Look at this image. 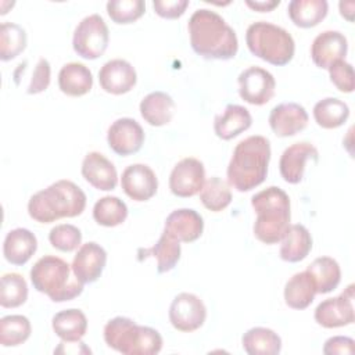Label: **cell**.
<instances>
[{"label":"cell","mask_w":355,"mask_h":355,"mask_svg":"<svg viewBox=\"0 0 355 355\" xmlns=\"http://www.w3.org/2000/svg\"><path fill=\"white\" fill-rule=\"evenodd\" d=\"M190 46L205 60H232L239 51V39L234 29L222 15L209 10H196L187 24Z\"/></svg>","instance_id":"6da1fadb"},{"label":"cell","mask_w":355,"mask_h":355,"mask_svg":"<svg viewBox=\"0 0 355 355\" xmlns=\"http://www.w3.org/2000/svg\"><path fill=\"white\" fill-rule=\"evenodd\" d=\"M270 155V141L265 136L254 135L237 143L226 169L229 186L244 193L262 184L268 176Z\"/></svg>","instance_id":"7a4b0ae2"},{"label":"cell","mask_w":355,"mask_h":355,"mask_svg":"<svg viewBox=\"0 0 355 355\" xmlns=\"http://www.w3.org/2000/svg\"><path fill=\"white\" fill-rule=\"evenodd\" d=\"M86 194L72 180L60 179L36 191L28 201L29 216L39 223L79 216L86 208Z\"/></svg>","instance_id":"3957f363"},{"label":"cell","mask_w":355,"mask_h":355,"mask_svg":"<svg viewBox=\"0 0 355 355\" xmlns=\"http://www.w3.org/2000/svg\"><path fill=\"white\" fill-rule=\"evenodd\" d=\"M251 205L257 214L254 236L263 244L279 243L291 225L288 194L277 186H269L251 197Z\"/></svg>","instance_id":"277c9868"},{"label":"cell","mask_w":355,"mask_h":355,"mask_svg":"<svg viewBox=\"0 0 355 355\" xmlns=\"http://www.w3.org/2000/svg\"><path fill=\"white\" fill-rule=\"evenodd\" d=\"M36 291L46 294L53 302L72 301L83 291V286L75 276L72 266L60 257L44 255L39 258L29 272Z\"/></svg>","instance_id":"5b68a950"},{"label":"cell","mask_w":355,"mask_h":355,"mask_svg":"<svg viewBox=\"0 0 355 355\" xmlns=\"http://www.w3.org/2000/svg\"><path fill=\"white\" fill-rule=\"evenodd\" d=\"M103 336L110 348L123 355H155L164 344L158 330L137 324L126 316L110 319L104 326Z\"/></svg>","instance_id":"8992f818"},{"label":"cell","mask_w":355,"mask_h":355,"mask_svg":"<svg viewBox=\"0 0 355 355\" xmlns=\"http://www.w3.org/2000/svg\"><path fill=\"white\" fill-rule=\"evenodd\" d=\"M250 53L272 65H287L295 53L293 36L282 26L266 21L252 22L245 31Z\"/></svg>","instance_id":"52a82bcc"},{"label":"cell","mask_w":355,"mask_h":355,"mask_svg":"<svg viewBox=\"0 0 355 355\" xmlns=\"http://www.w3.org/2000/svg\"><path fill=\"white\" fill-rule=\"evenodd\" d=\"M108 43V26L100 14H90L85 17L73 31V51L85 60L100 58L105 53Z\"/></svg>","instance_id":"ba28073f"},{"label":"cell","mask_w":355,"mask_h":355,"mask_svg":"<svg viewBox=\"0 0 355 355\" xmlns=\"http://www.w3.org/2000/svg\"><path fill=\"white\" fill-rule=\"evenodd\" d=\"M169 322L178 331L191 333L198 330L207 319V306L193 293H179L169 305Z\"/></svg>","instance_id":"9c48e42d"},{"label":"cell","mask_w":355,"mask_h":355,"mask_svg":"<svg viewBox=\"0 0 355 355\" xmlns=\"http://www.w3.org/2000/svg\"><path fill=\"white\" fill-rule=\"evenodd\" d=\"M240 97L252 105L269 103L276 92V79L265 68L252 65L240 72L237 78Z\"/></svg>","instance_id":"30bf717a"},{"label":"cell","mask_w":355,"mask_h":355,"mask_svg":"<svg viewBox=\"0 0 355 355\" xmlns=\"http://www.w3.org/2000/svg\"><path fill=\"white\" fill-rule=\"evenodd\" d=\"M354 287V284H348L338 297L322 301L315 309V322L324 329H336L352 324L355 320Z\"/></svg>","instance_id":"8fae6325"},{"label":"cell","mask_w":355,"mask_h":355,"mask_svg":"<svg viewBox=\"0 0 355 355\" xmlns=\"http://www.w3.org/2000/svg\"><path fill=\"white\" fill-rule=\"evenodd\" d=\"M205 183L204 164L194 158L186 157L180 159L169 175L171 193L180 198H189L198 194Z\"/></svg>","instance_id":"7c38bea8"},{"label":"cell","mask_w":355,"mask_h":355,"mask_svg":"<svg viewBox=\"0 0 355 355\" xmlns=\"http://www.w3.org/2000/svg\"><path fill=\"white\" fill-rule=\"evenodd\" d=\"M107 143L115 154L128 157L141 150L144 144V130L133 118H118L108 128Z\"/></svg>","instance_id":"4fadbf2b"},{"label":"cell","mask_w":355,"mask_h":355,"mask_svg":"<svg viewBox=\"0 0 355 355\" xmlns=\"http://www.w3.org/2000/svg\"><path fill=\"white\" fill-rule=\"evenodd\" d=\"M319 159L318 148L308 141H298L288 146L279 161V171L284 182L298 184L304 179L305 168L309 161L316 164Z\"/></svg>","instance_id":"5bb4252c"},{"label":"cell","mask_w":355,"mask_h":355,"mask_svg":"<svg viewBox=\"0 0 355 355\" xmlns=\"http://www.w3.org/2000/svg\"><path fill=\"white\" fill-rule=\"evenodd\" d=\"M121 187L130 200L143 202L155 196L158 190V179L148 165L132 164L122 172Z\"/></svg>","instance_id":"9a60e30c"},{"label":"cell","mask_w":355,"mask_h":355,"mask_svg":"<svg viewBox=\"0 0 355 355\" xmlns=\"http://www.w3.org/2000/svg\"><path fill=\"white\" fill-rule=\"evenodd\" d=\"M136 82L137 73L135 67L123 58L110 60L98 71L100 87L114 96L129 93L136 86Z\"/></svg>","instance_id":"2e32d148"},{"label":"cell","mask_w":355,"mask_h":355,"mask_svg":"<svg viewBox=\"0 0 355 355\" xmlns=\"http://www.w3.org/2000/svg\"><path fill=\"white\" fill-rule=\"evenodd\" d=\"M268 122L277 137H290L308 126L309 115L298 103H280L270 110Z\"/></svg>","instance_id":"e0dca14e"},{"label":"cell","mask_w":355,"mask_h":355,"mask_svg":"<svg viewBox=\"0 0 355 355\" xmlns=\"http://www.w3.org/2000/svg\"><path fill=\"white\" fill-rule=\"evenodd\" d=\"M107 265V251L96 241L82 244L72 261V270L82 284L98 280Z\"/></svg>","instance_id":"ac0fdd59"},{"label":"cell","mask_w":355,"mask_h":355,"mask_svg":"<svg viewBox=\"0 0 355 355\" xmlns=\"http://www.w3.org/2000/svg\"><path fill=\"white\" fill-rule=\"evenodd\" d=\"M348 40L340 31H324L311 44V58L320 69H329L336 61L345 60Z\"/></svg>","instance_id":"d6986e66"},{"label":"cell","mask_w":355,"mask_h":355,"mask_svg":"<svg viewBox=\"0 0 355 355\" xmlns=\"http://www.w3.org/2000/svg\"><path fill=\"white\" fill-rule=\"evenodd\" d=\"M80 173L92 187L101 191H111L118 184L115 165L98 151H90L85 155Z\"/></svg>","instance_id":"ffe728a7"},{"label":"cell","mask_w":355,"mask_h":355,"mask_svg":"<svg viewBox=\"0 0 355 355\" xmlns=\"http://www.w3.org/2000/svg\"><path fill=\"white\" fill-rule=\"evenodd\" d=\"M164 232L179 243H193L204 232V219L191 208H179L166 216Z\"/></svg>","instance_id":"44dd1931"},{"label":"cell","mask_w":355,"mask_h":355,"mask_svg":"<svg viewBox=\"0 0 355 355\" xmlns=\"http://www.w3.org/2000/svg\"><path fill=\"white\" fill-rule=\"evenodd\" d=\"M37 250L36 236L25 227L10 230L3 241V255L6 261L15 266L25 265Z\"/></svg>","instance_id":"7402d4cb"},{"label":"cell","mask_w":355,"mask_h":355,"mask_svg":"<svg viewBox=\"0 0 355 355\" xmlns=\"http://www.w3.org/2000/svg\"><path fill=\"white\" fill-rule=\"evenodd\" d=\"M252 116L250 111L239 104H227L223 112L214 119V132L222 140H232L250 129Z\"/></svg>","instance_id":"603a6c76"},{"label":"cell","mask_w":355,"mask_h":355,"mask_svg":"<svg viewBox=\"0 0 355 355\" xmlns=\"http://www.w3.org/2000/svg\"><path fill=\"white\" fill-rule=\"evenodd\" d=\"M175 101L165 92H151L143 97L139 110L141 118L151 126L168 125L175 115Z\"/></svg>","instance_id":"cb8c5ba5"},{"label":"cell","mask_w":355,"mask_h":355,"mask_svg":"<svg viewBox=\"0 0 355 355\" xmlns=\"http://www.w3.org/2000/svg\"><path fill=\"white\" fill-rule=\"evenodd\" d=\"M58 87L69 97H82L93 87L92 71L82 62L64 64L58 72Z\"/></svg>","instance_id":"d4e9b609"},{"label":"cell","mask_w":355,"mask_h":355,"mask_svg":"<svg viewBox=\"0 0 355 355\" xmlns=\"http://www.w3.org/2000/svg\"><path fill=\"white\" fill-rule=\"evenodd\" d=\"M280 241L282 244L279 255L283 261L290 263L304 261L311 252L313 243L309 230L301 223L290 225L284 237Z\"/></svg>","instance_id":"484cf974"},{"label":"cell","mask_w":355,"mask_h":355,"mask_svg":"<svg viewBox=\"0 0 355 355\" xmlns=\"http://www.w3.org/2000/svg\"><path fill=\"white\" fill-rule=\"evenodd\" d=\"M180 255V243L165 232H162L158 241L153 247L139 250V261L146 259L148 257L155 258L158 273L171 272L178 265Z\"/></svg>","instance_id":"4316f807"},{"label":"cell","mask_w":355,"mask_h":355,"mask_svg":"<svg viewBox=\"0 0 355 355\" xmlns=\"http://www.w3.org/2000/svg\"><path fill=\"white\" fill-rule=\"evenodd\" d=\"M51 327L62 341L79 343L87 331V318L78 308L64 309L53 316Z\"/></svg>","instance_id":"83f0119b"},{"label":"cell","mask_w":355,"mask_h":355,"mask_svg":"<svg viewBox=\"0 0 355 355\" xmlns=\"http://www.w3.org/2000/svg\"><path fill=\"white\" fill-rule=\"evenodd\" d=\"M329 12L326 0H291L287 6V14L291 22L302 29L319 25Z\"/></svg>","instance_id":"f1b7e54d"},{"label":"cell","mask_w":355,"mask_h":355,"mask_svg":"<svg viewBox=\"0 0 355 355\" xmlns=\"http://www.w3.org/2000/svg\"><path fill=\"white\" fill-rule=\"evenodd\" d=\"M284 302L293 309H306L315 300L316 287L306 270L293 275L284 286Z\"/></svg>","instance_id":"f546056e"},{"label":"cell","mask_w":355,"mask_h":355,"mask_svg":"<svg viewBox=\"0 0 355 355\" xmlns=\"http://www.w3.org/2000/svg\"><path fill=\"white\" fill-rule=\"evenodd\" d=\"M241 345L248 355H277L282 351V338L275 330L257 326L243 334Z\"/></svg>","instance_id":"4dcf8cb0"},{"label":"cell","mask_w":355,"mask_h":355,"mask_svg":"<svg viewBox=\"0 0 355 355\" xmlns=\"http://www.w3.org/2000/svg\"><path fill=\"white\" fill-rule=\"evenodd\" d=\"M312 277L316 294H327L336 290L341 282V269L338 262L331 257L315 258L306 268Z\"/></svg>","instance_id":"1f68e13d"},{"label":"cell","mask_w":355,"mask_h":355,"mask_svg":"<svg viewBox=\"0 0 355 355\" xmlns=\"http://www.w3.org/2000/svg\"><path fill=\"white\" fill-rule=\"evenodd\" d=\"M315 122L323 129H337L343 126L349 116V107L337 97L319 100L312 110Z\"/></svg>","instance_id":"d6a6232c"},{"label":"cell","mask_w":355,"mask_h":355,"mask_svg":"<svg viewBox=\"0 0 355 355\" xmlns=\"http://www.w3.org/2000/svg\"><path fill=\"white\" fill-rule=\"evenodd\" d=\"M128 218V205L115 196H104L98 198L93 207V219L104 227H115L122 225Z\"/></svg>","instance_id":"836d02e7"},{"label":"cell","mask_w":355,"mask_h":355,"mask_svg":"<svg viewBox=\"0 0 355 355\" xmlns=\"http://www.w3.org/2000/svg\"><path fill=\"white\" fill-rule=\"evenodd\" d=\"M201 204L211 212H220L232 202V190L227 182L219 176H212L205 180L200 191Z\"/></svg>","instance_id":"e575fe53"},{"label":"cell","mask_w":355,"mask_h":355,"mask_svg":"<svg viewBox=\"0 0 355 355\" xmlns=\"http://www.w3.org/2000/svg\"><path fill=\"white\" fill-rule=\"evenodd\" d=\"M28 44L25 29L14 22H3L0 26V60L11 61L17 58Z\"/></svg>","instance_id":"d590c367"},{"label":"cell","mask_w":355,"mask_h":355,"mask_svg":"<svg viewBox=\"0 0 355 355\" xmlns=\"http://www.w3.org/2000/svg\"><path fill=\"white\" fill-rule=\"evenodd\" d=\"M32 333L31 322L24 315H7L0 319V344L3 347H18Z\"/></svg>","instance_id":"8d00e7d4"},{"label":"cell","mask_w":355,"mask_h":355,"mask_svg":"<svg viewBox=\"0 0 355 355\" xmlns=\"http://www.w3.org/2000/svg\"><path fill=\"white\" fill-rule=\"evenodd\" d=\"M28 300V284L22 275L10 272L1 276L0 305L3 308H18Z\"/></svg>","instance_id":"74e56055"},{"label":"cell","mask_w":355,"mask_h":355,"mask_svg":"<svg viewBox=\"0 0 355 355\" xmlns=\"http://www.w3.org/2000/svg\"><path fill=\"white\" fill-rule=\"evenodd\" d=\"M107 14L118 25L133 24L146 12L143 0H110L105 6Z\"/></svg>","instance_id":"f35d334b"},{"label":"cell","mask_w":355,"mask_h":355,"mask_svg":"<svg viewBox=\"0 0 355 355\" xmlns=\"http://www.w3.org/2000/svg\"><path fill=\"white\" fill-rule=\"evenodd\" d=\"M49 241L58 251L72 252L82 245V232L75 225L60 223L50 230Z\"/></svg>","instance_id":"ab89813d"},{"label":"cell","mask_w":355,"mask_h":355,"mask_svg":"<svg viewBox=\"0 0 355 355\" xmlns=\"http://www.w3.org/2000/svg\"><path fill=\"white\" fill-rule=\"evenodd\" d=\"M330 82L337 87L341 93H352L354 92V69L349 62L345 60L336 61L329 69Z\"/></svg>","instance_id":"60d3db41"},{"label":"cell","mask_w":355,"mask_h":355,"mask_svg":"<svg viewBox=\"0 0 355 355\" xmlns=\"http://www.w3.org/2000/svg\"><path fill=\"white\" fill-rule=\"evenodd\" d=\"M50 80H51V67H50V62H49V60L42 57L37 61V64H36V67L33 69V73H32L31 82L28 85L26 93L28 94L43 93L49 87Z\"/></svg>","instance_id":"b9f144b4"},{"label":"cell","mask_w":355,"mask_h":355,"mask_svg":"<svg viewBox=\"0 0 355 355\" xmlns=\"http://www.w3.org/2000/svg\"><path fill=\"white\" fill-rule=\"evenodd\" d=\"M189 7V0H154L153 8L157 15L165 19H178Z\"/></svg>","instance_id":"7bdbcfd3"},{"label":"cell","mask_w":355,"mask_h":355,"mask_svg":"<svg viewBox=\"0 0 355 355\" xmlns=\"http://www.w3.org/2000/svg\"><path fill=\"white\" fill-rule=\"evenodd\" d=\"M355 352V341L347 336H334L324 341L323 354L326 355H352Z\"/></svg>","instance_id":"ee69618b"},{"label":"cell","mask_w":355,"mask_h":355,"mask_svg":"<svg viewBox=\"0 0 355 355\" xmlns=\"http://www.w3.org/2000/svg\"><path fill=\"white\" fill-rule=\"evenodd\" d=\"M280 4V0H245V6L258 12H269Z\"/></svg>","instance_id":"f6af8a7d"},{"label":"cell","mask_w":355,"mask_h":355,"mask_svg":"<svg viewBox=\"0 0 355 355\" xmlns=\"http://www.w3.org/2000/svg\"><path fill=\"white\" fill-rule=\"evenodd\" d=\"M338 8L343 18H345L348 22L354 21V10H355L354 1H340Z\"/></svg>","instance_id":"bcb514c9"}]
</instances>
